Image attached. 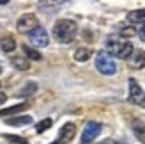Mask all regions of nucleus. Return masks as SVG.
Wrapping results in <instances>:
<instances>
[{"label": "nucleus", "instance_id": "nucleus-1", "mask_svg": "<svg viewBox=\"0 0 145 144\" xmlns=\"http://www.w3.org/2000/svg\"><path fill=\"white\" fill-rule=\"evenodd\" d=\"M78 34V23L74 20H57L53 25V38L62 43V45H69L74 41Z\"/></svg>", "mask_w": 145, "mask_h": 144}, {"label": "nucleus", "instance_id": "nucleus-2", "mask_svg": "<svg viewBox=\"0 0 145 144\" xmlns=\"http://www.w3.org/2000/svg\"><path fill=\"white\" fill-rule=\"evenodd\" d=\"M106 52L112 57H119V59H127L133 54V45L122 38H108L106 39Z\"/></svg>", "mask_w": 145, "mask_h": 144}, {"label": "nucleus", "instance_id": "nucleus-3", "mask_svg": "<svg viewBox=\"0 0 145 144\" xmlns=\"http://www.w3.org/2000/svg\"><path fill=\"white\" fill-rule=\"evenodd\" d=\"M96 68L101 75L112 77V75H115V71H117V64H115L113 57L108 54L106 50H101L96 55Z\"/></svg>", "mask_w": 145, "mask_h": 144}, {"label": "nucleus", "instance_id": "nucleus-4", "mask_svg": "<svg viewBox=\"0 0 145 144\" xmlns=\"http://www.w3.org/2000/svg\"><path fill=\"white\" fill-rule=\"evenodd\" d=\"M127 102L133 103L140 109H145V91L142 89V85L135 80L129 78V92H127Z\"/></svg>", "mask_w": 145, "mask_h": 144}, {"label": "nucleus", "instance_id": "nucleus-5", "mask_svg": "<svg viewBox=\"0 0 145 144\" xmlns=\"http://www.w3.org/2000/svg\"><path fill=\"white\" fill-rule=\"evenodd\" d=\"M37 27H39V20L32 13L21 14V16L18 18V21H16V28L21 34H28V32H32L34 28H37Z\"/></svg>", "mask_w": 145, "mask_h": 144}, {"label": "nucleus", "instance_id": "nucleus-6", "mask_svg": "<svg viewBox=\"0 0 145 144\" xmlns=\"http://www.w3.org/2000/svg\"><path fill=\"white\" fill-rule=\"evenodd\" d=\"M28 39H30V43L34 45V48H44L50 43V36L42 27H37V28H34L32 32H28Z\"/></svg>", "mask_w": 145, "mask_h": 144}, {"label": "nucleus", "instance_id": "nucleus-7", "mask_svg": "<svg viewBox=\"0 0 145 144\" xmlns=\"http://www.w3.org/2000/svg\"><path fill=\"white\" fill-rule=\"evenodd\" d=\"M66 4H69V0H39L37 11L44 13V14H53L57 11H60Z\"/></svg>", "mask_w": 145, "mask_h": 144}, {"label": "nucleus", "instance_id": "nucleus-8", "mask_svg": "<svg viewBox=\"0 0 145 144\" xmlns=\"http://www.w3.org/2000/svg\"><path fill=\"white\" fill-rule=\"evenodd\" d=\"M101 133V125L97 121H89L85 125L83 132H82V144H89L94 139H97V135Z\"/></svg>", "mask_w": 145, "mask_h": 144}, {"label": "nucleus", "instance_id": "nucleus-9", "mask_svg": "<svg viewBox=\"0 0 145 144\" xmlns=\"http://www.w3.org/2000/svg\"><path fill=\"white\" fill-rule=\"evenodd\" d=\"M74 135H76V126H74V123H66V125L60 128L57 142H59V144H67V142H71L72 139H74Z\"/></svg>", "mask_w": 145, "mask_h": 144}, {"label": "nucleus", "instance_id": "nucleus-10", "mask_svg": "<svg viewBox=\"0 0 145 144\" xmlns=\"http://www.w3.org/2000/svg\"><path fill=\"white\" fill-rule=\"evenodd\" d=\"M127 64L133 69L145 68V50H133V54L127 57Z\"/></svg>", "mask_w": 145, "mask_h": 144}, {"label": "nucleus", "instance_id": "nucleus-11", "mask_svg": "<svg viewBox=\"0 0 145 144\" xmlns=\"http://www.w3.org/2000/svg\"><path fill=\"white\" fill-rule=\"evenodd\" d=\"M131 128H133V133L135 137L138 139L142 144H145V123L140 119V118H135L131 121Z\"/></svg>", "mask_w": 145, "mask_h": 144}, {"label": "nucleus", "instance_id": "nucleus-12", "mask_svg": "<svg viewBox=\"0 0 145 144\" xmlns=\"http://www.w3.org/2000/svg\"><path fill=\"white\" fill-rule=\"evenodd\" d=\"M28 109V103H16L12 107H5V109L0 110V118H11V116H18V114H21L23 110Z\"/></svg>", "mask_w": 145, "mask_h": 144}, {"label": "nucleus", "instance_id": "nucleus-13", "mask_svg": "<svg viewBox=\"0 0 145 144\" xmlns=\"http://www.w3.org/2000/svg\"><path fill=\"white\" fill-rule=\"evenodd\" d=\"M127 21H129V25H138V23L145 25V7H143V9L129 11L127 13Z\"/></svg>", "mask_w": 145, "mask_h": 144}, {"label": "nucleus", "instance_id": "nucleus-14", "mask_svg": "<svg viewBox=\"0 0 145 144\" xmlns=\"http://www.w3.org/2000/svg\"><path fill=\"white\" fill-rule=\"evenodd\" d=\"M5 123L9 126H27L32 123V118L30 116H14V118L5 119Z\"/></svg>", "mask_w": 145, "mask_h": 144}, {"label": "nucleus", "instance_id": "nucleus-15", "mask_svg": "<svg viewBox=\"0 0 145 144\" xmlns=\"http://www.w3.org/2000/svg\"><path fill=\"white\" fill-rule=\"evenodd\" d=\"M0 48H2L5 54H12L14 50H16V41H14L12 36H4V38L0 39Z\"/></svg>", "mask_w": 145, "mask_h": 144}, {"label": "nucleus", "instance_id": "nucleus-16", "mask_svg": "<svg viewBox=\"0 0 145 144\" xmlns=\"http://www.w3.org/2000/svg\"><path fill=\"white\" fill-rule=\"evenodd\" d=\"M21 50H23V54L28 61H41L42 59V55L37 48H34V46H28V45H21Z\"/></svg>", "mask_w": 145, "mask_h": 144}, {"label": "nucleus", "instance_id": "nucleus-17", "mask_svg": "<svg viewBox=\"0 0 145 144\" xmlns=\"http://www.w3.org/2000/svg\"><path fill=\"white\" fill-rule=\"evenodd\" d=\"M11 64H12V68H16L18 71H27L30 68V61H28L27 57H12Z\"/></svg>", "mask_w": 145, "mask_h": 144}, {"label": "nucleus", "instance_id": "nucleus-18", "mask_svg": "<svg viewBox=\"0 0 145 144\" xmlns=\"http://www.w3.org/2000/svg\"><path fill=\"white\" fill-rule=\"evenodd\" d=\"M92 57V50L90 48H78L76 52H74V61H78V62H85V61H89Z\"/></svg>", "mask_w": 145, "mask_h": 144}, {"label": "nucleus", "instance_id": "nucleus-19", "mask_svg": "<svg viewBox=\"0 0 145 144\" xmlns=\"http://www.w3.org/2000/svg\"><path fill=\"white\" fill-rule=\"evenodd\" d=\"M35 92H37V84H35V82H28V84H25V87L21 89L20 96L27 98V96H32V94H35Z\"/></svg>", "mask_w": 145, "mask_h": 144}, {"label": "nucleus", "instance_id": "nucleus-20", "mask_svg": "<svg viewBox=\"0 0 145 144\" xmlns=\"http://www.w3.org/2000/svg\"><path fill=\"white\" fill-rule=\"evenodd\" d=\"M52 125H53V121L50 119V118H46V119H42V121H39V123L35 125V132H37V133H42V132L50 130V128H52Z\"/></svg>", "mask_w": 145, "mask_h": 144}, {"label": "nucleus", "instance_id": "nucleus-21", "mask_svg": "<svg viewBox=\"0 0 145 144\" xmlns=\"http://www.w3.org/2000/svg\"><path fill=\"white\" fill-rule=\"evenodd\" d=\"M120 38H133V36L136 34V28L135 25H124V27H120Z\"/></svg>", "mask_w": 145, "mask_h": 144}, {"label": "nucleus", "instance_id": "nucleus-22", "mask_svg": "<svg viewBox=\"0 0 145 144\" xmlns=\"http://www.w3.org/2000/svg\"><path fill=\"white\" fill-rule=\"evenodd\" d=\"M5 139L14 142V144H28V141L25 137H20V135H5Z\"/></svg>", "mask_w": 145, "mask_h": 144}, {"label": "nucleus", "instance_id": "nucleus-23", "mask_svg": "<svg viewBox=\"0 0 145 144\" xmlns=\"http://www.w3.org/2000/svg\"><path fill=\"white\" fill-rule=\"evenodd\" d=\"M5 100H7V94L0 91V105H2V103H5Z\"/></svg>", "mask_w": 145, "mask_h": 144}, {"label": "nucleus", "instance_id": "nucleus-24", "mask_svg": "<svg viewBox=\"0 0 145 144\" xmlns=\"http://www.w3.org/2000/svg\"><path fill=\"white\" fill-rule=\"evenodd\" d=\"M140 39H142V41H145V25L142 27V30H140Z\"/></svg>", "mask_w": 145, "mask_h": 144}, {"label": "nucleus", "instance_id": "nucleus-25", "mask_svg": "<svg viewBox=\"0 0 145 144\" xmlns=\"http://www.w3.org/2000/svg\"><path fill=\"white\" fill-rule=\"evenodd\" d=\"M5 4H9V0H0V5H5Z\"/></svg>", "mask_w": 145, "mask_h": 144}, {"label": "nucleus", "instance_id": "nucleus-26", "mask_svg": "<svg viewBox=\"0 0 145 144\" xmlns=\"http://www.w3.org/2000/svg\"><path fill=\"white\" fill-rule=\"evenodd\" d=\"M52 144H59V142H57V141H53V142H52Z\"/></svg>", "mask_w": 145, "mask_h": 144}, {"label": "nucleus", "instance_id": "nucleus-27", "mask_svg": "<svg viewBox=\"0 0 145 144\" xmlns=\"http://www.w3.org/2000/svg\"><path fill=\"white\" fill-rule=\"evenodd\" d=\"M117 144H120V142H117Z\"/></svg>", "mask_w": 145, "mask_h": 144}]
</instances>
